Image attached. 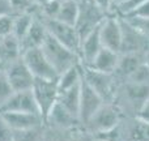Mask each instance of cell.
Here are the masks:
<instances>
[{
    "mask_svg": "<svg viewBox=\"0 0 149 141\" xmlns=\"http://www.w3.org/2000/svg\"><path fill=\"white\" fill-rule=\"evenodd\" d=\"M109 13L101 9L93 0H79V16L74 28L77 29L81 41L98 28Z\"/></svg>",
    "mask_w": 149,
    "mask_h": 141,
    "instance_id": "277c9868",
    "label": "cell"
},
{
    "mask_svg": "<svg viewBox=\"0 0 149 141\" xmlns=\"http://www.w3.org/2000/svg\"><path fill=\"white\" fill-rule=\"evenodd\" d=\"M136 118L139 119V120H141V122H144V123L149 124V98L144 102V105L141 106V108L139 110Z\"/></svg>",
    "mask_w": 149,
    "mask_h": 141,
    "instance_id": "8d00e7d4",
    "label": "cell"
},
{
    "mask_svg": "<svg viewBox=\"0 0 149 141\" xmlns=\"http://www.w3.org/2000/svg\"><path fill=\"white\" fill-rule=\"evenodd\" d=\"M123 141H149V124L137 118H124L122 120Z\"/></svg>",
    "mask_w": 149,
    "mask_h": 141,
    "instance_id": "ac0fdd59",
    "label": "cell"
},
{
    "mask_svg": "<svg viewBox=\"0 0 149 141\" xmlns=\"http://www.w3.org/2000/svg\"><path fill=\"white\" fill-rule=\"evenodd\" d=\"M80 92H81V81L71 89L59 92V97H58V102L64 106L76 118H79L80 113Z\"/></svg>",
    "mask_w": 149,
    "mask_h": 141,
    "instance_id": "7402d4cb",
    "label": "cell"
},
{
    "mask_svg": "<svg viewBox=\"0 0 149 141\" xmlns=\"http://www.w3.org/2000/svg\"><path fill=\"white\" fill-rule=\"evenodd\" d=\"M13 21H15V15L0 16V35L7 37L13 33Z\"/></svg>",
    "mask_w": 149,
    "mask_h": 141,
    "instance_id": "e575fe53",
    "label": "cell"
},
{
    "mask_svg": "<svg viewBox=\"0 0 149 141\" xmlns=\"http://www.w3.org/2000/svg\"><path fill=\"white\" fill-rule=\"evenodd\" d=\"M31 90H33V94L36 97L37 105H38L42 118L46 119L49 113L51 111V108L58 102V97H59L58 81L36 78Z\"/></svg>",
    "mask_w": 149,
    "mask_h": 141,
    "instance_id": "ba28073f",
    "label": "cell"
},
{
    "mask_svg": "<svg viewBox=\"0 0 149 141\" xmlns=\"http://www.w3.org/2000/svg\"><path fill=\"white\" fill-rule=\"evenodd\" d=\"M70 141H94V135L85 127L79 126L76 128L71 129Z\"/></svg>",
    "mask_w": 149,
    "mask_h": 141,
    "instance_id": "4dcf8cb0",
    "label": "cell"
},
{
    "mask_svg": "<svg viewBox=\"0 0 149 141\" xmlns=\"http://www.w3.org/2000/svg\"><path fill=\"white\" fill-rule=\"evenodd\" d=\"M60 5H62L60 0H46L43 4L38 5L37 15L43 18H56Z\"/></svg>",
    "mask_w": 149,
    "mask_h": 141,
    "instance_id": "4316f807",
    "label": "cell"
},
{
    "mask_svg": "<svg viewBox=\"0 0 149 141\" xmlns=\"http://www.w3.org/2000/svg\"><path fill=\"white\" fill-rule=\"evenodd\" d=\"M3 38H4V37H1V35H0V43H1V41H3Z\"/></svg>",
    "mask_w": 149,
    "mask_h": 141,
    "instance_id": "f6af8a7d",
    "label": "cell"
},
{
    "mask_svg": "<svg viewBox=\"0 0 149 141\" xmlns=\"http://www.w3.org/2000/svg\"><path fill=\"white\" fill-rule=\"evenodd\" d=\"M145 1H147V0H126V1H123L122 4L116 5V7L114 8L113 13H115V15H118V16H126V15H128V13H131L134 9H136L137 7H140V5Z\"/></svg>",
    "mask_w": 149,
    "mask_h": 141,
    "instance_id": "f546056e",
    "label": "cell"
},
{
    "mask_svg": "<svg viewBox=\"0 0 149 141\" xmlns=\"http://www.w3.org/2000/svg\"><path fill=\"white\" fill-rule=\"evenodd\" d=\"M0 116L4 119L12 131H26V129H33L45 126V119L39 114L5 111V113H0Z\"/></svg>",
    "mask_w": 149,
    "mask_h": 141,
    "instance_id": "5bb4252c",
    "label": "cell"
},
{
    "mask_svg": "<svg viewBox=\"0 0 149 141\" xmlns=\"http://www.w3.org/2000/svg\"><path fill=\"white\" fill-rule=\"evenodd\" d=\"M128 16L149 18V0H147L145 3H143L140 7H137L136 9H134L131 13H128V15H126V16H120V17H128Z\"/></svg>",
    "mask_w": 149,
    "mask_h": 141,
    "instance_id": "d590c367",
    "label": "cell"
},
{
    "mask_svg": "<svg viewBox=\"0 0 149 141\" xmlns=\"http://www.w3.org/2000/svg\"><path fill=\"white\" fill-rule=\"evenodd\" d=\"M120 24H122V44L119 54H131V52L145 54L149 50V38H147L143 33H140L136 28H134L123 17H120Z\"/></svg>",
    "mask_w": 149,
    "mask_h": 141,
    "instance_id": "9c48e42d",
    "label": "cell"
},
{
    "mask_svg": "<svg viewBox=\"0 0 149 141\" xmlns=\"http://www.w3.org/2000/svg\"><path fill=\"white\" fill-rule=\"evenodd\" d=\"M94 141H105V140H101V139H97V137L94 136Z\"/></svg>",
    "mask_w": 149,
    "mask_h": 141,
    "instance_id": "ee69618b",
    "label": "cell"
},
{
    "mask_svg": "<svg viewBox=\"0 0 149 141\" xmlns=\"http://www.w3.org/2000/svg\"><path fill=\"white\" fill-rule=\"evenodd\" d=\"M71 129H62L45 124L42 141H70Z\"/></svg>",
    "mask_w": 149,
    "mask_h": 141,
    "instance_id": "484cf974",
    "label": "cell"
},
{
    "mask_svg": "<svg viewBox=\"0 0 149 141\" xmlns=\"http://www.w3.org/2000/svg\"><path fill=\"white\" fill-rule=\"evenodd\" d=\"M119 56H120L119 52L103 47V49L98 52L97 56L94 58L92 64L88 65V67H92L100 72H105V73H114L116 67H118Z\"/></svg>",
    "mask_w": 149,
    "mask_h": 141,
    "instance_id": "ffe728a7",
    "label": "cell"
},
{
    "mask_svg": "<svg viewBox=\"0 0 149 141\" xmlns=\"http://www.w3.org/2000/svg\"><path fill=\"white\" fill-rule=\"evenodd\" d=\"M101 9L107 13H113L114 10V0H93Z\"/></svg>",
    "mask_w": 149,
    "mask_h": 141,
    "instance_id": "74e56055",
    "label": "cell"
},
{
    "mask_svg": "<svg viewBox=\"0 0 149 141\" xmlns=\"http://www.w3.org/2000/svg\"><path fill=\"white\" fill-rule=\"evenodd\" d=\"M34 1H36L38 5H41V4H43V3L46 1V0H34Z\"/></svg>",
    "mask_w": 149,
    "mask_h": 141,
    "instance_id": "7bdbcfd3",
    "label": "cell"
},
{
    "mask_svg": "<svg viewBox=\"0 0 149 141\" xmlns=\"http://www.w3.org/2000/svg\"><path fill=\"white\" fill-rule=\"evenodd\" d=\"M100 35L103 47L119 52L122 44L120 17L115 13H109L100 25Z\"/></svg>",
    "mask_w": 149,
    "mask_h": 141,
    "instance_id": "7c38bea8",
    "label": "cell"
},
{
    "mask_svg": "<svg viewBox=\"0 0 149 141\" xmlns=\"http://www.w3.org/2000/svg\"><path fill=\"white\" fill-rule=\"evenodd\" d=\"M8 141H13V137H12V139H10V140H8Z\"/></svg>",
    "mask_w": 149,
    "mask_h": 141,
    "instance_id": "bcb514c9",
    "label": "cell"
},
{
    "mask_svg": "<svg viewBox=\"0 0 149 141\" xmlns=\"http://www.w3.org/2000/svg\"><path fill=\"white\" fill-rule=\"evenodd\" d=\"M45 124L62 129H73L76 127L81 126L79 118H76L73 114H71L59 102L55 103V106L51 108L47 118L45 119Z\"/></svg>",
    "mask_w": 149,
    "mask_h": 141,
    "instance_id": "9a60e30c",
    "label": "cell"
},
{
    "mask_svg": "<svg viewBox=\"0 0 149 141\" xmlns=\"http://www.w3.org/2000/svg\"><path fill=\"white\" fill-rule=\"evenodd\" d=\"M13 92H15V90H13V88L10 86L5 72L4 73H0V105L4 103L5 101L10 97Z\"/></svg>",
    "mask_w": 149,
    "mask_h": 141,
    "instance_id": "836d02e7",
    "label": "cell"
},
{
    "mask_svg": "<svg viewBox=\"0 0 149 141\" xmlns=\"http://www.w3.org/2000/svg\"><path fill=\"white\" fill-rule=\"evenodd\" d=\"M144 63H145V54H140V52L120 54L118 67L114 72V76L116 77V80L119 82L127 81L131 77V74Z\"/></svg>",
    "mask_w": 149,
    "mask_h": 141,
    "instance_id": "2e32d148",
    "label": "cell"
},
{
    "mask_svg": "<svg viewBox=\"0 0 149 141\" xmlns=\"http://www.w3.org/2000/svg\"><path fill=\"white\" fill-rule=\"evenodd\" d=\"M43 127L45 126L26 131H13V141H42Z\"/></svg>",
    "mask_w": 149,
    "mask_h": 141,
    "instance_id": "83f0119b",
    "label": "cell"
},
{
    "mask_svg": "<svg viewBox=\"0 0 149 141\" xmlns=\"http://www.w3.org/2000/svg\"><path fill=\"white\" fill-rule=\"evenodd\" d=\"M123 1H126V0H114V8L116 7V5H119V4H122Z\"/></svg>",
    "mask_w": 149,
    "mask_h": 141,
    "instance_id": "b9f144b4",
    "label": "cell"
},
{
    "mask_svg": "<svg viewBox=\"0 0 149 141\" xmlns=\"http://www.w3.org/2000/svg\"><path fill=\"white\" fill-rule=\"evenodd\" d=\"M81 65V76L101 97L105 99V102H113L115 95L116 88L119 85V81L114 73H105L100 72L92 67L80 64Z\"/></svg>",
    "mask_w": 149,
    "mask_h": 141,
    "instance_id": "5b68a950",
    "label": "cell"
},
{
    "mask_svg": "<svg viewBox=\"0 0 149 141\" xmlns=\"http://www.w3.org/2000/svg\"><path fill=\"white\" fill-rule=\"evenodd\" d=\"M103 49L102 41L100 35V26L95 30H93L90 34H88L84 39L81 41L80 46V60L81 64L90 65L94 58L98 55V52Z\"/></svg>",
    "mask_w": 149,
    "mask_h": 141,
    "instance_id": "d6986e66",
    "label": "cell"
},
{
    "mask_svg": "<svg viewBox=\"0 0 149 141\" xmlns=\"http://www.w3.org/2000/svg\"><path fill=\"white\" fill-rule=\"evenodd\" d=\"M77 16H79V0H64V1H62L56 20L74 26L77 21Z\"/></svg>",
    "mask_w": 149,
    "mask_h": 141,
    "instance_id": "d4e9b609",
    "label": "cell"
},
{
    "mask_svg": "<svg viewBox=\"0 0 149 141\" xmlns=\"http://www.w3.org/2000/svg\"><path fill=\"white\" fill-rule=\"evenodd\" d=\"M80 81H81V65L76 64L59 74L58 89L59 92H64V90L76 86L77 84H80Z\"/></svg>",
    "mask_w": 149,
    "mask_h": 141,
    "instance_id": "cb8c5ba5",
    "label": "cell"
},
{
    "mask_svg": "<svg viewBox=\"0 0 149 141\" xmlns=\"http://www.w3.org/2000/svg\"><path fill=\"white\" fill-rule=\"evenodd\" d=\"M5 74H7L8 81L15 92L30 90L34 85V81H36V77L29 69V67L24 62L22 58L8 64L5 68Z\"/></svg>",
    "mask_w": 149,
    "mask_h": 141,
    "instance_id": "30bf717a",
    "label": "cell"
},
{
    "mask_svg": "<svg viewBox=\"0 0 149 141\" xmlns=\"http://www.w3.org/2000/svg\"><path fill=\"white\" fill-rule=\"evenodd\" d=\"M5 111H21V113L39 114L41 115L36 97H34L31 89L13 92L12 95L4 103L0 105V113H5Z\"/></svg>",
    "mask_w": 149,
    "mask_h": 141,
    "instance_id": "4fadbf2b",
    "label": "cell"
},
{
    "mask_svg": "<svg viewBox=\"0 0 149 141\" xmlns=\"http://www.w3.org/2000/svg\"><path fill=\"white\" fill-rule=\"evenodd\" d=\"M38 5V4H37ZM38 9V7H37ZM36 10H30V12H24L20 15H15V21H13V35L17 37L18 39H22L26 35L28 30L30 29L31 24H33L34 18H36Z\"/></svg>",
    "mask_w": 149,
    "mask_h": 141,
    "instance_id": "603a6c76",
    "label": "cell"
},
{
    "mask_svg": "<svg viewBox=\"0 0 149 141\" xmlns=\"http://www.w3.org/2000/svg\"><path fill=\"white\" fill-rule=\"evenodd\" d=\"M4 15H13V12L8 0H0V16Z\"/></svg>",
    "mask_w": 149,
    "mask_h": 141,
    "instance_id": "f35d334b",
    "label": "cell"
},
{
    "mask_svg": "<svg viewBox=\"0 0 149 141\" xmlns=\"http://www.w3.org/2000/svg\"><path fill=\"white\" fill-rule=\"evenodd\" d=\"M20 58H22V47L20 39L13 34L4 37L0 43V59L5 63V65H8Z\"/></svg>",
    "mask_w": 149,
    "mask_h": 141,
    "instance_id": "44dd1931",
    "label": "cell"
},
{
    "mask_svg": "<svg viewBox=\"0 0 149 141\" xmlns=\"http://www.w3.org/2000/svg\"><path fill=\"white\" fill-rule=\"evenodd\" d=\"M42 50L59 74L67 71L68 68L73 67V65L81 64L80 55L77 52L72 51L67 46L60 43L50 34L47 35L45 43L42 44Z\"/></svg>",
    "mask_w": 149,
    "mask_h": 141,
    "instance_id": "7a4b0ae2",
    "label": "cell"
},
{
    "mask_svg": "<svg viewBox=\"0 0 149 141\" xmlns=\"http://www.w3.org/2000/svg\"><path fill=\"white\" fill-rule=\"evenodd\" d=\"M145 64H147L148 67H149V50H148L147 52H145Z\"/></svg>",
    "mask_w": 149,
    "mask_h": 141,
    "instance_id": "60d3db41",
    "label": "cell"
},
{
    "mask_svg": "<svg viewBox=\"0 0 149 141\" xmlns=\"http://www.w3.org/2000/svg\"><path fill=\"white\" fill-rule=\"evenodd\" d=\"M126 21H128L134 28H136L140 33H143L147 38H149V18L145 17H132V16H128V17H123Z\"/></svg>",
    "mask_w": 149,
    "mask_h": 141,
    "instance_id": "d6a6232c",
    "label": "cell"
},
{
    "mask_svg": "<svg viewBox=\"0 0 149 141\" xmlns=\"http://www.w3.org/2000/svg\"><path fill=\"white\" fill-rule=\"evenodd\" d=\"M12 8L13 15H20L24 12H30L37 9V3L34 0H8Z\"/></svg>",
    "mask_w": 149,
    "mask_h": 141,
    "instance_id": "f1b7e54d",
    "label": "cell"
},
{
    "mask_svg": "<svg viewBox=\"0 0 149 141\" xmlns=\"http://www.w3.org/2000/svg\"><path fill=\"white\" fill-rule=\"evenodd\" d=\"M105 103V99L82 78L81 76V92H80V113L79 120L81 126L88 123L92 115Z\"/></svg>",
    "mask_w": 149,
    "mask_h": 141,
    "instance_id": "8fae6325",
    "label": "cell"
},
{
    "mask_svg": "<svg viewBox=\"0 0 149 141\" xmlns=\"http://www.w3.org/2000/svg\"><path fill=\"white\" fill-rule=\"evenodd\" d=\"M5 68H7V65H5V63L3 62L1 59H0V73H4V72H5Z\"/></svg>",
    "mask_w": 149,
    "mask_h": 141,
    "instance_id": "ab89813d",
    "label": "cell"
},
{
    "mask_svg": "<svg viewBox=\"0 0 149 141\" xmlns=\"http://www.w3.org/2000/svg\"><path fill=\"white\" fill-rule=\"evenodd\" d=\"M127 81H131V82H136V84H145L149 85V67L147 64H141L134 73L131 74Z\"/></svg>",
    "mask_w": 149,
    "mask_h": 141,
    "instance_id": "1f68e13d",
    "label": "cell"
},
{
    "mask_svg": "<svg viewBox=\"0 0 149 141\" xmlns=\"http://www.w3.org/2000/svg\"><path fill=\"white\" fill-rule=\"evenodd\" d=\"M41 17V16H39ZM46 29L51 37H54L56 41L67 46L72 51L77 52L80 55V46H81V37H80L77 29L73 25H68L56 18H43Z\"/></svg>",
    "mask_w": 149,
    "mask_h": 141,
    "instance_id": "52a82bcc",
    "label": "cell"
},
{
    "mask_svg": "<svg viewBox=\"0 0 149 141\" xmlns=\"http://www.w3.org/2000/svg\"><path fill=\"white\" fill-rule=\"evenodd\" d=\"M149 98V85L131 81L119 82L113 102L120 108L124 118H136L139 110Z\"/></svg>",
    "mask_w": 149,
    "mask_h": 141,
    "instance_id": "6da1fadb",
    "label": "cell"
},
{
    "mask_svg": "<svg viewBox=\"0 0 149 141\" xmlns=\"http://www.w3.org/2000/svg\"><path fill=\"white\" fill-rule=\"evenodd\" d=\"M22 59L34 74L36 78L50 80V81H58L59 73L54 68V65L50 63L47 56L45 55L42 47L26 50L22 54Z\"/></svg>",
    "mask_w": 149,
    "mask_h": 141,
    "instance_id": "8992f818",
    "label": "cell"
},
{
    "mask_svg": "<svg viewBox=\"0 0 149 141\" xmlns=\"http://www.w3.org/2000/svg\"><path fill=\"white\" fill-rule=\"evenodd\" d=\"M60 1H64V0H60Z\"/></svg>",
    "mask_w": 149,
    "mask_h": 141,
    "instance_id": "7dc6e473",
    "label": "cell"
},
{
    "mask_svg": "<svg viewBox=\"0 0 149 141\" xmlns=\"http://www.w3.org/2000/svg\"><path fill=\"white\" fill-rule=\"evenodd\" d=\"M47 35H49V31H47L43 20L36 13V18H34L30 29L28 30L26 35L20 41L21 47H22V54L26 50L36 49V47H42V44L46 41Z\"/></svg>",
    "mask_w": 149,
    "mask_h": 141,
    "instance_id": "e0dca14e",
    "label": "cell"
},
{
    "mask_svg": "<svg viewBox=\"0 0 149 141\" xmlns=\"http://www.w3.org/2000/svg\"><path fill=\"white\" fill-rule=\"evenodd\" d=\"M123 119H124L123 113L115 103L105 102L93 114L92 118L88 120V123L82 127L89 129L93 135H98L116 128L122 123Z\"/></svg>",
    "mask_w": 149,
    "mask_h": 141,
    "instance_id": "3957f363",
    "label": "cell"
}]
</instances>
